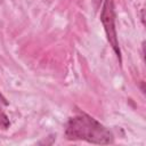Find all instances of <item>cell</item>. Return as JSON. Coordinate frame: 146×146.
I'll use <instances>...</instances> for the list:
<instances>
[{
	"instance_id": "1",
	"label": "cell",
	"mask_w": 146,
	"mask_h": 146,
	"mask_svg": "<svg viewBox=\"0 0 146 146\" xmlns=\"http://www.w3.org/2000/svg\"><path fill=\"white\" fill-rule=\"evenodd\" d=\"M65 136L71 140H86L92 144H112L113 135L96 119L84 113H78L68 120Z\"/></svg>"
},
{
	"instance_id": "2",
	"label": "cell",
	"mask_w": 146,
	"mask_h": 146,
	"mask_svg": "<svg viewBox=\"0 0 146 146\" xmlns=\"http://www.w3.org/2000/svg\"><path fill=\"white\" fill-rule=\"evenodd\" d=\"M100 22L104 26L107 40L110 46L116 54L119 62L121 63V50L119 47L117 34L115 29V10H114V0H104L102 13H100Z\"/></svg>"
},
{
	"instance_id": "3",
	"label": "cell",
	"mask_w": 146,
	"mask_h": 146,
	"mask_svg": "<svg viewBox=\"0 0 146 146\" xmlns=\"http://www.w3.org/2000/svg\"><path fill=\"white\" fill-rule=\"evenodd\" d=\"M9 125H10V122H9L8 116H7L6 113L0 108V129L6 130V129L9 128Z\"/></svg>"
},
{
	"instance_id": "4",
	"label": "cell",
	"mask_w": 146,
	"mask_h": 146,
	"mask_svg": "<svg viewBox=\"0 0 146 146\" xmlns=\"http://www.w3.org/2000/svg\"><path fill=\"white\" fill-rule=\"evenodd\" d=\"M0 103H1V104H3V105H8V104H9V103H8V100L5 98V96H3L1 92H0Z\"/></svg>"
},
{
	"instance_id": "5",
	"label": "cell",
	"mask_w": 146,
	"mask_h": 146,
	"mask_svg": "<svg viewBox=\"0 0 146 146\" xmlns=\"http://www.w3.org/2000/svg\"><path fill=\"white\" fill-rule=\"evenodd\" d=\"M100 1H102V0H95V2H96L97 5H98V3H100Z\"/></svg>"
},
{
	"instance_id": "6",
	"label": "cell",
	"mask_w": 146,
	"mask_h": 146,
	"mask_svg": "<svg viewBox=\"0 0 146 146\" xmlns=\"http://www.w3.org/2000/svg\"><path fill=\"white\" fill-rule=\"evenodd\" d=\"M0 2H1V0H0Z\"/></svg>"
}]
</instances>
